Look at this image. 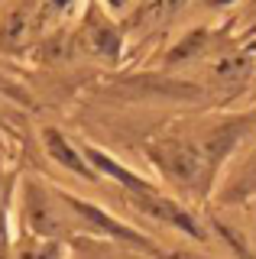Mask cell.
I'll list each match as a JSON object with an SVG mask.
<instances>
[{"instance_id": "277c9868", "label": "cell", "mask_w": 256, "mask_h": 259, "mask_svg": "<svg viewBox=\"0 0 256 259\" xmlns=\"http://www.w3.org/2000/svg\"><path fill=\"white\" fill-rule=\"evenodd\" d=\"M26 224L33 227L36 233H42V237H49L55 233V227H59V217H55V204L52 198L46 194V188H39V185H26Z\"/></svg>"}, {"instance_id": "ba28073f", "label": "cell", "mask_w": 256, "mask_h": 259, "mask_svg": "<svg viewBox=\"0 0 256 259\" xmlns=\"http://www.w3.org/2000/svg\"><path fill=\"white\" fill-rule=\"evenodd\" d=\"M4 246H7L4 243V217H0V259H4Z\"/></svg>"}, {"instance_id": "52a82bcc", "label": "cell", "mask_w": 256, "mask_h": 259, "mask_svg": "<svg viewBox=\"0 0 256 259\" xmlns=\"http://www.w3.org/2000/svg\"><path fill=\"white\" fill-rule=\"evenodd\" d=\"M20 259H59V246L46 243V246H26L20 249Z\"/></svg>"}, {"instance_id": "6da1fadb", "label": "cell", "mask_w": 256, "mask_h": 259, "mask_svg": "<svg viewBox=\"0 0 256 259\" xmlns=\"http://www.w3.org/2000/svg\"><path fill=\"white\" fill-rule=\"evenodd\" d=\"M153 159L182 185H198V178L204 175V159L188 146H162L153 152Z\"/></svg>"}, {"instance_id": "7a4b0ae2", "label": "cell", "mask_w": 256, "mask_h": 259, "mask_svg": "<svg viewBox=\"0 0 256 259\" xmlns=\"http://www.w3.org/2000/svg\"><path fill=\"white\" fill-rule=\"evenodd\" d=\"M133 201H137V207H143L149 217H156V221L172 224V227H179V230L191 233V237H201V230L195 227V221H191L188 210H182L175 201L162 198L159 191H133Z\"/></svg>"}, {"instance_id": "8992f818", "label": "cell", "mask_w": 256, "mask_h": 259, "mask_svg": "<svg viewBox=\"0 0 256 259\" xmlns=\"http://www.w3.org/2000/svg\"><path fill=\"white\" fill-rule=\"evenodd\" d=\"M88 159H91L94 165L101 168V172H107L110 178H117V182H123V185H126L130 191H156V188H153L149 182H143V178H137L133 172H126L123 165H117V162L110 159V156H104V152H98V149H88Z\"/></svg>"}, {"instance_id": "3957f363", "label": "cell", "mask_w": 256, "mask_h": 259, "mask_svg": "<svg viewBox=\"0 0 256 259\" xmlns=\"http://www.w3.org/2000/svg\"><path fill=\"white\" fill-rule=\"evenodd\" d=\"M65 201L71 207L78 210V214L84 217V221H91L98 230H104V233H110V237H117V240H126V243H137V246H143V249H156L153 246V240H146L143 233H137L133 227H126V224H120L117 217H110V214H104V210H98V207H91V204H81L78 198H71V194H65Z\"/></svg>"}, {"instance_id": "5b68a950", "label": "cell", "mask_w": 256, "mask_h": 259, "mask_svg": "<svg viewBox=\"0 0 256 259\" xmlns=\"http://www.w3.org/2000/svg\"><path fill=\"white\" fill-rule=\"evenodd\" d=\"M46 149H49V156H52L55 162H62V165L71 168V172L88 175V178L94 175L91 168H88V162L81 159V152H75V146H68V143H65V136H59V133H46Z\"/></svg>"}]
</instances>
